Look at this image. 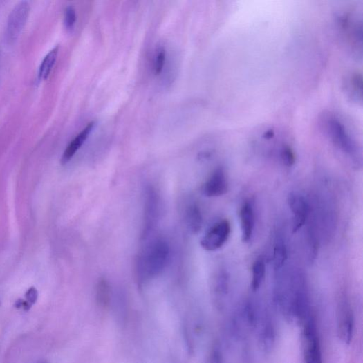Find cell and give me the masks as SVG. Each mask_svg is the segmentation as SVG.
<instances>
[{
  "mask_svg": "<svg viewBox=\"0 0 363 363\" xmlns=\"http://www.w3.org/2000/svg\"><path fill=\"white\" fill-rule=\"evenodd\" d=\"M169 256L170 248L165 241L157 239L148 245L136 260V274L138 283L144 285L161 274Z\"/></svg>",
  "mask_w": 363,
  "mask_h": 363,
  "instance_id": "cell-1",
  "label": "cell"
},
{
  "mask_svg": "<svg viewBox=\"0 0 363 363\" xmlns=\"http://www.w3.org/2000/svg\"><path fill=\"white\" fill-rule=\"evenodd\" d=\"M326 132L333 144L351 160L357 162L360 151L351 130L337 115H329L324 120Z\"/></svg>",
  "mask_w": 363,
  "mask_h": 363,
  "instance_id": "cell-2",
  "label": "cell"
},
{
  "mask_svg": "<svg viewBox=\"0 0 363 363\" xmlns=\"http://www.w3.org/2000/svg\"><path fill=\"white\" fill-rule=\"evenodd\" d=\"M302 348L304 363H322L319 338L312 317L304 322Z\"/></svg>",
  "mask_w": 363,
  "mask_h": 363,
  "instance_id": "cell-3",
  "label": "cell"
},
{
  "mask_svg": "<svg viewBox=\"0 0 363 363\" xmlns=\"http://www.w3.org/2000/svg\"><path fill=\"white\" fill-rule=\"evenodd\" d=\"M30 11V5L26 1L19 3L12 9L6 30V39L8 43L13 44L19 39L29 19Z\"/></svg>",
  "mask_w": 363,
  "mask_h": 363,
  "instance_id": "cell-4",
  "label": "cell"
},
{
  "mask_svg": "<svg viewBox=\"0 0 363 363\" xmlns=\"http://www.w3.org/2000/svg\"><path fill=\"white\" fill-rule=\"evenodd\" d=\"M232 232L230 222L221 220L206 233L201 239V246L207 251H215L225 245L230 239Z\"/></svg>",
  "mask_w": 363,
  "mask_h": 363,
  "instance_id": "cell-5",
  "label": "cell"
},
{
  "mask_svg": "<svg viewBox=\"0 0 363 363\" xmlns=\"http://www.w3.org/2000/svg\"><path fill=\"white\" fill-rule=\"evenodd\" d=\"M288 205L292 214V232L300 230L305 225L310 214V206L303 195L292 192L288 197Z\"/></svg>",
  "mask_w": 363,
  "mask_h": 363,
  "instance_id": "cell-6",
  "label": "cell"
},
{
  "mask_svg": "<svg viewBox=\"0 0 363 363\" xmlns=\"http://www.w3.org/2000/svg\"><path fill=\"white\" fill-rule=\"evenodd\" d=\"M159 216V198L156 190L149 187L146 191L143 238L147 239L154 230Z\"/></svg>",
  "mask_w": 363,
  "mask_h": 363,
  "instance_id": "cell-7",
  "label": "cell"
},
{
  "mask_svg": "<svg viewBox=\"0 0 363 363\" xmlns=\"http://www.w3.org/2000/svg\"><path fill=\"white\" fill-rule=\"evenodd\" d=\"M338 334L340 339L346 344L351 342L353 333V315L349 302L341 300L337 312Z\"/></svg>",
  "mask_w": 363,
  "mask_h": 363,
  "instance_id": "cell-8",
  "label": "cell"
},
{
  "mask_svg": "<svg viewBox=\"0 0 363 363\" xmlns=\"http://www.w3.org/2000/svg\"><path fill=\"white\" fill-rule=\"evenodd\" d=\"M229 188L225 171L218 167L210 176L203 186V193L208 198H218L225 195Z\"/></svg>",
  "mask_w": 363,
  "mask_h": 363,
  "instance_id": "cell-9",
  "label": "cell"
},
{
  "mask_svg": "<svg viewBox=\"0 0 363 363\" xmlns=\"http://www.w3.org/2000/svg\"><path fill=\"white\" fill-rule=\"evenodd\" d=\"M240 221L242 241L248 242L252 238L255 229V212L254 209L250 202H245L240 210Z\"/></svg>",
  "mask_w": 363,
  "mask_h": 363,
  "instance_id": "cell-10",
  "label": "cell"
},
{
  "mask_svg": "<svg viewBox=\"0 0 363 363\" xmlns=\"http://www.w3.org/2000/svg\"><path fill=\"white\" fill-rule=\"evenodd\" d=\"M95 126V122L89 123L73 139L62 155L61 160L62 165L67 164L80 149L82 146L85 144Z\"/></svg>",
  "mask_w": 363,
  "mask_h": 363,
  "instance_id": "cell-11",
  "label": "cell"
},
{
  "mask_svg": "<svg viewBox=\"0 0 363 363\" xmlns=\"http://www.w3.org/2000/svg\"><path fill=\"white\" fill-rule=\"evenodd\" d=\"M340 23L344 35L348 41L352 42V44H358V41L361 42L362 26L360 21L355 19L353 15L348 14L342 17Z\"/></svg>",
  "mask_w": 363,
  "mask_h": 363,
  "instance_id": "cell-12",
  "label": "cell"
},
{
  "mask_svg": "<svg viewBox=\"0 0 363 363\" xmlns=\"http://www.w3.org/2000/svg\"><path fill=\"white\" fill-rule=\"evenodd\" d=\"M229 291V278L225 272H221L213 286V296L215 305L222 310Z\"/></svg>",
  "mask_w": 363,
  "mask_h": 363,
  "instance_id": "cell-13",
  "label": "cell"
},
{
  "mask_svg": "<svg viewBox=\"0 0 363 363\" xmlns=\"http://www.w3.org/2000/svg\"><path fill=\"white\" fill-rule=\"evenodd\" d=\"M59 52V46H57L45 55L38 72V78L40 81H44L50 76L55 63L57 62Z\"/></svg>",
  "mask_w": 363,
  "mask_h": 363,
  "instance_id": "cell-14",
  "label": "cell"
},
{
  "mask_svg": "<svg viewBox=\"0 0 363 363\" xmlns=\"http://www.w3.org/2000/svg\"><path fill=\"white\" fill-rule=\"evenodd\" d=\"M187 225L194 234H198L203 227V215L200 207L196 204L190 205L185 214Z\"/></svg>",
  "mask_w": 363,
  "mask_h": 363,
  "instance_id": "cell-15",
  "label": "cell"
},
{
  "mask_svg": "<svg viewBox=\"0 0 363 363\" xmlns=\"http://www.w3.org/2000/svg\"><path fill=\"white\" fill-rule=\"evenodd\" d=\"M346 91L355 102H362V75L358 72L352 73L346 79Z\"/></svg>",
  "mask_w": 363,
  "mask_h": 363,
  "instance_id": "cell-16",
  "label": "cell"
},
{
  "mask_svg": "<svg viewBox=\"0 0 363 363\" xmlns=\"http://www.w3.org/2000/svg\"><path fill=\"white\" fill-rule=\"evenodd\" d=\"M288 259L287 248L285 240L281 236H277L273 248V262L275 269L283 267Z\"/></svg>",
  "mask_w": 363,
  "mask_h": 363,
  "instance_id": "cell-17",
  "label": "cell"
},
{
  "mask_svg": "<svg viewBox=\"0 0 363 363\" xmlns=\"http://www.w3.org/2000/svg\"><path fill=\"white\" fill-rule=\"evenodd\" d=\"M260 342L263 348L270 350L274 342V330L272 322L266 318L260 323Z\"/></svg>",
  "mask_w": 363,
  "mask_h": 363,
  "instance_id": "cell-18",
  "label": "cell"
},
{
  "mask_svg": "<svg viewBox=\"0 0 363 363\" xmlns=\"http://www.w3.org/2000/svg\"><path fill=\"white\" fill-rule=\"evenodd\" d=\"M96 300L98 305L106 308L111 303V290L105 278H101L96 286Z\"/></svg>",
  "mask_w": 363,
  "mask_h": 363,
  "instance_id": "cell-19",
  "label": "cell"
},
{
  "mask_svg": "<svg viewBox=\"0 0 363 363\" xmlns=\"http://www.w3.org/2000/svg\"><path fill=\"white\" fill-rule=\"evenodd\" d=\"M266 266L263 259L257 260L252 268V281L251 288L254 292L259 290L262 286L266 277Z\"/></svg>",
  "mask_w": 363,
  "mask_h": 363,
  "instance_id": "cell-20",
  "label": "cell"
},
{
  "mask_svg": "<svg viewBox=\"0 0 363 363\" xmlns=\"http://www.w3.org/2000/svg\"><path fill=\"white\" fill-rule=\"evenodd\" d=\"M166 58L167 55L165 48H158L156 50L153 62V70L156 75H160L162 73L166 63Z\"/></svg>",
  "mask_w": 363,
  "mask_h": 363,
  "instance_id": "cell-21",
  "label": "cell"
},
{
  "mask_svg": "<svg viewBox=\"0 0 363 363\" xmlns=\"http://www.w3.org/2000/svg\"><path fill=\"white\" fill-rule=\"evenodd\" d=\"M77 20V15L75 8L69 6L66 8L64 12V26L68 32H72L74 30Z\"/></svg>",
  "mask_w": 363,
  "mask_h": 363,
  "instance_id": "cell-22",
  "label": "cell"
},
{
  "mask_svg": "<svg viewBox=\"0 0 363 363\" xmlns=\"http://www.w3.org/2000/svg\"><path fill=\"white\" fill-rule=\"evenodd\" d=\"M281 158L283 164L287 167H292L295 162V156L289 146L283 147L281 151Z\"/></svg>",
  "mask_w": 363,
  "mask_h": 363,
  "instance_id": "cell-23",
  "label": "cell"
},
{
  "mask_svg": "<svg viewBox=\"0 0 363 363\" xmlns=\"http://www.w3.org/2000/svg\"><path fill=\"white\" fill-rule=\"evenodd\" d=\"M206 363H223V355L218 345L212 348Z\"/></svg>",
  "mask_w": 363,
  "mask_h": 363,
  "instance_id": "cell-24",
  "label": "cell"
},
{
  "mask_svg": "<svg viewBox=\"0 0 363 363\" xmlns=\"http://www.w3.org/2000/svg\"><path fill=\"white\" fill-rule=\"evenodd\" d=\"M26 301L31 306L35 304L38 298V292L35 288H30L26 293Z\"/></svg>",
  "mask_w": 363,
  "mask_h": 363,
  "instance_id": "cell-25",
  "label": "cell"
},
{
  "mask_svg": "<svg viewBox=\"0 0 363 363\" xmlns=\"http://www.w3.org/2000/svg\"><path fill=\"white\" fill-rule=\"evenodd\" d=\"M38 363H47V362L45 360H41Z\"/></svg>",
  "mask_w": 363,
  "mask_h": 363,
  "instance_id": "cell-26",
  "label": "cell"
}]
</instances>
